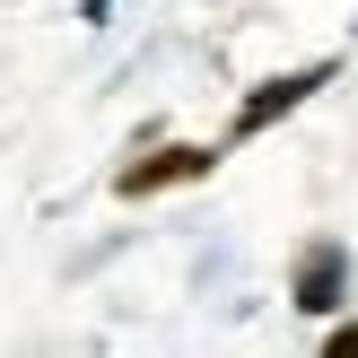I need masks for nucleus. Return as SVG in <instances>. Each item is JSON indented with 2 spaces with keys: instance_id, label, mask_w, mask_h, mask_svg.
<instances>
[{
  "instance_id": "obj_1",
  "label": "nucleus",
  "mask_w": 358,
  "mask_h": 358,
  "mask_svg": "<svg viewBox=\"0 0 358 358\" xmlns=\"http://www.w3.org/2000/svg\"><path fill=\"white\" fill-rule=\"evenodd\" d=\"M192 175H210V149H157L149 166H122V192H157V184H192Z\"/></svg>"
},
{
  "instance_id": "obj_2",
  "label": "nucleus",
  "mask_w": 358,
  "mask_h": 358,
  "mask_svg": "<svg viewBox=\"0 0 358 358\" xmlns=\"http://www.w3.org/2000/svg\"><path fill=\"white\" fill-rule=\"evenodd\" d=\"M306 87H324V70H297V79H271V96H254V105H245V114H236V131H262V122H271V114H289V105L306 96Z\"/></svg>"
}]
</instances>
